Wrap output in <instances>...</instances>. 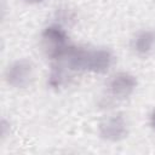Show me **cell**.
Returning <instances> with one entry per match:
<instances>
[{
    "mask_svg": "<svg viewBox=\"0 0 155 155\" xmlns=\"http://www.w3.org/2000/svg\"><path fill=\"white\" fill-rule=\"evenodd\" d=\"M98 134L107 142H120L128 134V122L124 114L115 113L99 122Z\"/></svg>",
    "mask_w": 155,
    "mask_h": 155,
    "instance_id": "7a4b0ae2",
    "label": "cell"
},
{
    "mask_svg": "<svg viewBox=\"0 0 155 155\" xmlns=\"http://www.w3.org/2000/svg\"><path fill=\"white\" fill-rule=\"evenodd\" d=\"M33 63L28 59L22 58L12 62L7 67L5 71V80L13 88H25L30 85L33 80Z\"/></svg>",
    "mask_w": 155,
    "mask_h": 155,
    "instance_id": "3957f363",
    "label": "cell"
},
{
    "mask_svg": "<svg viewBox=\"0 0 155 155\" xmlns=\"http://www.w3.org/2000/svg\"><path fill=\"white\" fill-rule=\"evenodd\" d=\"M137 88V79L128 71H120L111 76L108 82V93L116 101L128 98Z\"/></svg>",
    "mask_w": 155,
    "mask_h": 155,
    "instance_id": "5b68a950",
    "label": "cell"
},
{
    "mask_svg": "<svg viewBox=\"0 0 155 155\" xmlns=\"http://www.w3.org/2000/svg\"><path fill=\"white\" fill-rule=\"evenodd\" d=\"M114 61H115V57L109 48H105V47L87 48L84 71L104 74L113 67Z\"/></svg>",
    "mask_w": 155,
    "mask_h": 155,
    "instance_id": "277c9868",
    "label": "cell"
},
{
    "mask_svg": "<svg viewBox=\"0 0 155 155\" xmlns=\"http://www.w3.org/2000/svg\"><path fill=\"white\" fill-rule=\"evenodd\" d=\"M70 45L67 31L59 24H50L41 33L42 51L54 62L63 58Z\"/></svg>",
    "mask_w": 155,
    "mask_h": 155,
    "instance_id": "6da1fadb",
    "label": "cell"
},
{
    "mask_svg": "<svg viewBox=\"0 0 155 155\" xmlns=\"http://www.w3.org/2000/svg\"><path fill=\"white\" fill-rule=\"evenodd\" d=\"M150 126H151V128L154 130V132H155V109L151 111V114H150Z\"/></svg>",
    "mask_w": 155,
    "mask_h": 155,
    "instance_id": "ba28073f",
    "label": "cell"
},
{
    "mask_svg": "<svg viewBox=\"0 0 155 155\" xmlns=\"http://www.w3.org/2000/svg\"><path fill=\"white\" fill-rule=\"evenodd\" d=\"M132 51L140 56H148L155 50V30L153 29H140L138 30L131 40Z\"/></svg>",
    "mask_w": 155,
    "mask_h": 155,
    "instance_id": "8992f818",
    "label": "cell"
},
{
    "mask_svg": "<svg viewBox=\"0 0 155 155\" xmlns=\"http://www.w3.org/2000/svg\"><path fill=\"white\" fill-rule=\"evenodd\" d=\"M27 2H29V4H40V2H42L44 0H25Z\"/></svg>",
    "mask_w": 155,
    "mask_h": 155,
    "instance_id": "9c48e42d",
    "label": "cell"
},
{
    "mask_svg": "<svg viewBox=\"0 0 155 155\" xmlns=\"http://www.w3.org/2000/svg\"><path fill=\"white\" fill-rule=\"evenodd\" d=\"M70 73H71V70L65 64L57 61L51 67L48 79H47V85L53 90H59V88L64 87L69 81Z\"/></svg>",
    "mask_w": 155,
    "mask_h": 155,
    "instance_id": "52a82bcc",
    "label": "cell"
}]
</instances>
